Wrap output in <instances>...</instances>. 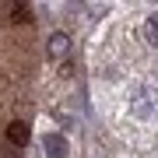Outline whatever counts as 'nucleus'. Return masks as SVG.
I'll return each instance as SVG.
<instances>
[{"label":"nucleus","instance_id":"1","mask_svg":"<svg viewBox=\"0 0 158 158\" xmlns=\"http://www.w3.org/2000/svg\"><path fill=\"white\" fill-rule=\"evenodd\" d=\"M46 49H49V56H53V60H67V56H70V35L53 32V35H49V42H46Z\"/></svg>","mask_w":158,"mask_h":158},{"label":"nucleus","instance_id":"2","mask_svg":"<svg viewBox=\"0 0 158 158\" xmlns=\"http://www.w3.org/2000/svg\"><path fill=\"white\" fill-rule=\"evenodd\" d=\"M7 141L11 144H28V123H25V119H14V123H7Z\"/></svg>","mask_w":158,"mask_h":158},{"label":"nucleus","instance_id":"3","mask_svg":"<svg viewBox=\"0 0 158 158\" xmlns=\"http://www.w3.org/2000/svg\"><path fill=\"white\" fill-rule=\"evenodd\" d=\"M42 148H46V155H49V158H63V155H67V141H63L60 134L42 137Z\"/></svg>","mask_w":158,"mask_h":158},{"label":"nucleus","instance_id":"4","mask_svg":"<svg viewBox=\"0 0 158 158\" xmlns=\"http://www.w3.org/2000/svg\"><path fill=\"white\" fill-rule=\"evenodd\" d=\"M11 21H14V25H28V21H32V11H28V4H14V11H11Z\"/></svg>","mask_w":158,"mask_h":158},{"label":"nucleus","instance_id":"5","mask_svg":"<svg viewBox=\"0 0 158 158\" xmlns=\"http://www.w3.org/2000/svg\"><path fill=\"white\" fill-rule=\"evenodd\" d=\"M148 32H151V42H158V11L148 18Z\"/></svg>","mask_w":158,"mask_h":158}]
</instances>
